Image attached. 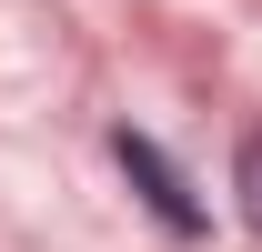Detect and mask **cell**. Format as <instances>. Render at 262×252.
<instances>
[{
  "instance_id": "obj_1",
  "label": "cell",
  "mask_w": 262,
  "mask_h": 252,
  "mask_svg": "<svg viewBox=\"0 0 262 252\" xmlns=\"http://www.w3.org/2000/svg\"><path fill=\"white\" fill-rule=\"evenodd\" d=\"M111 161H121L131 182H141V202L162 212V232H202V202H192V192H182V172H171V161L151 152L141 131H111Z\"/></svg>"
},
{
  "instance_id": "obj_2",
  "label": "cell",
  "mask_w": 262,
  "mask_h": 252,
  "mask_svg": "<svg viewBox=\"0 0 262 252\" xmlns=\"http://www.w3.org/2000/svg\"><path fill=\"white\" fill-rule=\"evenodd\" d=\"M232 192H242V222L262 232V141H242V161H232Z\"/></svg>"
}]
</instances>
